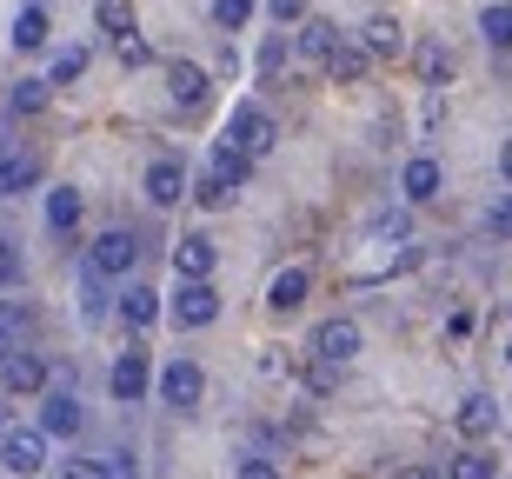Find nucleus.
<instances>
[{
    "mask_svg": "<svg viewBox=\"0 0 512 479\" xmlns=\"http://www.w3.org/2000/svg\"><path fill=\"white\" fill-rule=\"evenodd\" d=\"M14 333H20V313H14V307H0V360L14 353Z\"/></svg>",
    "mask_w": 512,
    "mask_h": 479,
    "instance_id": "f704fd0d",
    "label": "nucleus"
},
{
    "mask_svg": "<svg viewBox=\"0 0 512 479\" xmlns=\"http://www.w3.org/2000/svg\"><path fill=\"white\" fill-rule=\"evenodd\" d=\"M0 287H20V247L0 240Z\"/></svg>",
    "mask_w": 512,
    "mask_h": 479,
    "instance_id": "473e14b6",
    "label": "nucleus"
},
{
    "mask_svg": "<svg viewBox=\"0 0 512 479\" xmlns=\"http://www.w3.org/2000/svg\"><path fill=\"white\" fill-rule=\"evenodd\" d=\"M167 313L187 326V333H193V326H213V320H220V293H213V280H180V293H173Z\"/></svg>",
    "mask_w": 512,
    "mask_h": 479,
    "instance_id": "39448f33",
    "label": "nucleus"
},
{
    "mask_svg": "<svg viewBox=\"0 0 512 479\" xmlns=\"http://www.w3.org/2000/svg\"><path fill=\"white\" fill-rule=\"evenodd\" d=\"M360 47H366V60H399L406 54V27H399L393 14H373L360 27Z\"/></svg>",
    "mask_w": 512,
    "mask_h": 479,
    "instance_id": "9b49d317",
    "label": "nucleus"
},
{
    "mask_svg": "<svg viewBox=\"0 0 512 479\" xmlns=\"http://www.w3.org/2000/svg\"><path fill=\"white\" fill-rule=\"evenodd\" d=\"M393 479H439V466H426V460H413V466H399Z\"/></svg>",
    "mask_w": 512,
    "mask_h": 479,
    "instance_id": "e433bc0d",
    "label": "nucleus"
},
{
    "mask_svg": "<svg viewBox=\"0 0 512 479\" xmlns=\"http://www.w3.org/2000/svg\"><path fill=\"white\" fill-rule=\"evenodd\" d=\"M399 193H406V200H413V207H426V200H433L439 193V160H406V173H399Z\"/></svg>",
    "mask_w": 512,
    "mask_h": 479,
    "instance_id": "6ab92c4d",
    "label": "nucleus"
},
{
    "mask_svg": "<svg viewBox=\"0 0 512 479\" xmlns=\"http://www.w3.org/2000/svg\"><path fill=\"white\" fill-rule=\"evenodd\" d=\"M306 293H313L306 267H286V273H273V287H266V307L286 320V313H300V307H306Z\"/></svg>",
    "mask_w": 512,
    "mask_h": 479,
    "instance_id": "2eb2a0df",
    "label": "nucleus"
},
{
    "mask_svg": "<svg viewBox=\"0 0 512 479\" xmlns=\"http://www.w3.org/2000/svg\"><path fill=\"white\" fill-rule=\"evenodd\" d=\"M439 479H499V460H493V453H479V446H466V453L446 460V473H439Z\"/></svg>",
    "mask_w": 512,
    "mask_h": 479,
    "instance_id": "4be33fe9",
    "label": "nucleus"
},
{
    "mask_svg": "<svg viewBox=\"0 0 512 479\" xmlns=\"http://www.w3.org/2000/svg\"><path fill=\"white\" fill-rule=\"evenodd\" d=\"M506 360H512V353H506Z\"/></svg>",
    "mask_w": 512,
    "mask_h": 479,
    "instance_id": "a19ab883",
    "label": "nucleus"
},
{
    "mask_svg": "<svg viewBox=\"0 0 512 479\" xmlns=\"http://www.w3.org/2000/svg\"><path fill=\"white\" fill-rule=\"evenodd\" d=\"M479 34H486L499 54H506V47H512V0H493V7L479 14Z\"/></svg>",
    "mask_w": 512,
    "mask_h": 479,
    "instance_id": "a878e982",
    "label": "nucleus"
},
{
    "mask_svg": "<svg viewBox=\"0 0 512 479\" xmlns=\"http://www.w3.org/2000/svg\"><path fill=\"white\" fill-rule=\"evenodd\" d=\"M60 479H114V473H107V460H67Z\"/></svg>",
    "mask_w": 512,
    "mask_h": 479,
    "instance_id": "72a5a7b5",
    "label": "nucleus"
},
{
    "mask_svg": "<svg viewBox=\"0 0 512 479\" xmlns=\"http://www.w3.org/2000/svg\"><path fill=\"white\" fill-rule=\"evenodd\" d=\"M80 74H87V47H67V54H54V67H47L40 80H47V87H60V80H80Z\"/></svg>",
    "mask_w": 512,
    "mask_h": 479,
    "instance_id": "bb28decb",
    "label": "nucleus"
},
{
    "mask_svg": "<svg viewBox=\"0 0 512 479\" xmlns=\"http://www.w3.org/2000/svg\"><path fill=\"white\" fill-rule=\"evenodd\" d=\"M120 320H127L133 333L153 326V320H160V293H153V287H127V293H120Z\"/></svg>",
    "mask_w": 512,
    "mask_h": 479,
    "instance_id": "aec40b11",
    "label": "nucleus"
},
{
    "mask_svg": "<svg viewBox=\"0 0 512 479\" xmlns=\"http://www.w3.org/2000/svg\"><path fill=\"white\" fill-rule=\"evenodd\" d=\"M94 20H100V27H107V34H133V7H127V0H100V7H94Z\"/></svg>",
    "mask_w": 512,
    "mask_h": 479,
    "instance_id": "cd10ccee",
    "label": "nucleus"
},
{
    "mask_svg": "<svg viewBox=\"0 0 512 479\" xmlns=\"http://www.w3.org/2000/svg\"><path fill=\"white\" fill-rule=\"evenodd\" d=\"M14 47H27V54L47 47V7H40V0H27V7L14 14Z\"/></svg>",
    "mask_w": 512,
    "mask_h": 479,
    "instance_id": "5701e85b",
    "label": "nucleus"
},
{
    "mask_svg": "<svg viewBox=\"0 0 512 479\" xmlns=\"http://www.w3.org/2000/svg\"><path fill=\"white\" fill-rule=\"evenodd\" d=\"M499 173H506V180H512V140H506V147H499Z\"/></svg>",
    "mask_w": 512,
    "mask_h": 479,
    "instance_id": "58836bf2",
    "label": "nucleus"
},
{
    "mask_svg": "<svg viewBox=\"0 0 512 479\" xmlns=\"http://www.w3.org/2000/svg\"><path fill=\"white\" fill-rule=\"evenodd\" d=\"M486 227H493L499 240H512V193H499V200H493V213H486Z\"/></svg>",
    "mask_w": 512,
    "mask_h": 479,
    "instance_id": "2f4dec72",
    "label": "nucleus"
},
{
    "mask_svg": "<svg viewBox=\"0 0 512 479\" xmlns=\"http://www.w3.org/2000/svg\"><path fill=\"white\" fill-rule=\"evenodd\" d=\"M133 260H140V240H133L127 227L100 233L94 247H87V267H94V280H127V273H133Z\"/></svg>",
    "mask_w": 512,
    "mask_h": 479,
    "instance_id": "f03ea898",
    "label": "nucleus"
},
{
    "mask_svg": "<svg viewBox=\"0 0 512 479\" xmlns=\"http://www.w3.org/2000/svg\"><path fill=\"white\" fill-rule=\"evenodd\" d=\"M47 227H54V233H74L80 227V193L74 187H54V193H47Z\"/></svg>",
    "mask_w": 512,
    "mask_h": 479,
    "instance_id": "b1692460",
    "label": "nucleus"
},
{
    "mask_svg": "<svg viewBox=\"0 0 512 479\" xmlns=\"http://www.w3.org/2000/svg\"><path fill=\"white\" fill-rule=\"evenodd\" d=\"M74 433H80V400L60 386L40 400V440H74Z\"/></svg>",
    "mask_w": 512,
    "mask_h": 479,
    "instance_id": "9d476101",
    "label": "nucleus"
},
{
    "mask_svg": "<svg viewBox=\"0 0 512 479\" xmlns=\"http://www.w3.org/2000/svg\"><path fill=\"white\" fill-rule=\"evenodd\" d=\"M114 54H120V67H147V60H153L140 34H120V40H114Z\"/></svg>",
    "mask_w": 512,
    "mask_h": 479,
    "instance_id": "7c9ffc66",
    "label": "nucleus"
},
{
    "mask_svg": "<svg viewBox=\"0 0 512 479\" xmlns=\"http://www.w3.org/2000/svg\"><path fill=\"white\" fill-rule=\"evenodd\" d=\"M273 14L280 20H306V0H273Z\"/></svg>",
    "mask_w": 512,
    "mask_h": 479,
    "instance_id": "4c0bfd02",
    "label": "nucleus"
},
{
    "mask_svg": "<svg viewBox=\"0 0 512 479\" xmlns=\"http://www.w3.org/2000/svg\"><path fill=\"white\" fill-rule=\"evenodd\" d=\"M40 173H47V160H40L34 147L7 140V147H0V200H20V193H34V187H40Z\"/></svg>",
    "mask_w": 512,
    "mask_h": 479,
    "instance_id": "7ed1b4c3",
    "label": "nucleus"
},
{
    "mask_svg": "<svg viewBox=\"0 0 512 479\" xmlns=\"http://www.w3.org/2000/svg\"><path fill=\"white\" fill-rule=\"evenodd\" d=\"M340 27H333V20H300V54L306 60H320V67H326V60H333V54H340Z\"/></svg>",
    "mask_w": 512,
    "mask_h": 479,
    "instance_id": "a211bd4d",
    "label": "nucleus"
},
{
    "mask_svg": "<svg viewBox=\"0 0 512 479\" xmlns=\"http://www.w3.org/2000/svg\"><path fill=\"white\" fill-rule=\"evenodd\" d=\"M0 386H7V393H40V386H47V360L14 346V353L0 360Z\"/></svg>",
    "mask_w": 512,
    "mask_h": 479,
    "instance_id": "4468645a",
    "label": "nucleus"
},
{
    "mask_svg": "<svg viewBox=\"0 0 512 479\" xmlns=\"http://www.w3.org/2000/svg\"><path fill=\"white\" fill-rule=\"evenodd\" d=\"M247 173H253V160L247 154H240V147H233V140H213V173H207V180H213V187H240V180H247Z\"/></svg>",
    "mask_w": 512,
    "mask_h": 479,
    "instance_id": "f3484780",
    "label": "nucleus"
},
{
    "mask_svg": "<svg viewBox=\"0 0 512 479\" xmlns=\"http://www.w3.org/2000/svg\"><path fill=\"white\" fill-rule=\"evenodd\" d=\"M207 67H193V60H173L167 67V100L173 107H180V114H200V107H207Z\"/></svg>",
    "mask_w": 512,
    "mask_h": 479,
    "instance_id": "1a4fd4ad",
    "label": "nucleus"
},
{
    "mask_svg": "<svg viewBox=\"0 0 512 479\" xmlns=\"http://www.w3.org/2000/svg\"><path fill=\"white\" fill-rule=\"evenodd\" d=\"M147 386H153L147 353H140V346H127V353L114 360V373H107V393H114L120 406H140V400H147Z\"/></svg>",
    "mask_w": 512,
    "mask_h": 479,
    "instance_id": "0eeeda50",
    "label": "nucleus"
},
{
    "mask_svg": "<svg viewBox=\"0 0 512 479\" xmlns=\"http://www.w3.org/2000/svg\"><path fill=\"white\" fill-rule=\"evenodd\" d=\"M200 400H207V373H200V360H167V373H160V406L193 413Z\"/></svg>",
    "mask_w": 512,
    "mask_h": 479,
    "instance_id": "20e7f679",
    "label": "nucleus"
},
{
    "mask_svg": "<svg viewBox=\"0 0 512 479\" xmlns=\"http://www.w3.org/2000/svg\"><path fill=\"white\" fill-rule=\"evenodd\" d=\"M14 107H20V114H40V107H47V80H20Z\"/></svg>",
    "mask_w": 512,
    "mask_h": 479,
    "instance_id": "c756f323",
    "label": "nucleus"
},
{
    "mask_svg": "<svg viewBox=\"0 0 512 479\" xmlns=\"http://www.w3.org/2000/svg\"><path fill=\"white\" fill-rule=\"evenodd\" d=\"M0 433H7V420H0Z\"/></svg>",
    "mask_w": 512,
    "mask_h": 479,
    "instance_id": "ea45409f",
    "label": "nucleus"
},
{
    "mask_svg": "<svg viewBox=\"0 0 512 479\" xmlns=\"http://www.w3.org/2000/svg\"><path fill=\"white\" fill-rule=\"evenodd\" d=\"M220 140H233V147H240L247 160H260V154H273L280 127H273V114H266L260 100H240V107L227 114V134H220Z\"/></svg>",
    "mask_w": 512,
    "mask_h": 479,
    "instance_id": "f257e3e1",
    "label": "nucleus"
},
{
    "mask_svg": "<svg viewBox=\"0 0 512 479\" xmlns=\"http://www.w3.org/2000/svg\"><path fill=\"white\" fill-rule=\"evenodd\" d=\"M0 466L14 479H34L40 466H47V440H40V426H27V433H0Z\"/></svg>",
    "mask_w": 512,
    "mask_h": 479,
    "instance_id": "423d86ee",
    "label": "nucleus"
},
{
    "mask_svg": "<svg viewBox=\"0 0 512 479\" xmlns=\"http://www.w3.org/2000/svg\"><path fill=\"white\" fill-rule=\"evenodd\" d=\"M240 479H280V466H273V460H260V453H253V460H240Z\"/></svg>",
    "mask_w": 512,
    "mask_h": 479,
    "instance_id": "c9c22d12",
    "label": "nucleus"
},
{
    "mask_svg": "<svg viewBox=\"0 0 512 479\" xmlns=\"http://www.w3.org/2000/svg\"><path fill=\"white\" fill-rule=\"evenodd\" d=\"M353 353H360V326L353 320H320L313 326V360L320 366H346Z\"/></svg>",
    "mask_w": 512,
    "mask_h": 479,
    "instance_id": "6e6552de",
    "label": "nucleus"
},
{
    "mask_svg": "<svg viewBox=\"0 0 512 479\" xmlns=\"http://www.w3.org/2000/svg\"><path fill=\"white\" fill-rule=\"evenodd\" d=\"M140 187H147L153 207H180V200H187V167H180V160H153Z\"/></svg>",
    "mask_w": 512,
    "mask_h": 479,
    "instance_id": "f8f14e48",
    "label": "nucleus"
},
{
    "mask_svg": "<svg viewBox=\"0 0 512 479\" xmlns=\"http://www.w3.org/2000/svg\"><path fill=\"white\" fill-rule=\"evenodd\" d=\"M493 426H499V406L486 400V393H473V400L459 406V433H466V440H486Z\"/></svg>",
    "mask_w": 512,
    "mask_h": 479,
    "instance_id": "412c9836",
    "label": "nucleus"
},
{
    "mask_svg": "<svg viewBox=\"0 0 512 479\" xmlns=\"http://www.w3.org/2000/svg\"><path fill=\"white\" fill-rule=\"evenodd\" d=\"M419 80H426V87H446V80H453V54H446V47H439V40H426V47H419Z\"/></svg>",
    "mask_w": 512,
    "mask_h": 479,
    "instance_id": "393cba45",
    "label": "nucleus"
},
{
    "mask_svg": "<svg viewBox=\"0 0 512 479\" xmlns=\"http://www.w3.org/2000/svg\"><path fill=\"white\" fill-rule=\"evenodd\" d=\"M247 20H253V0H213V27L233 34V27H247Z\"/></svg>",
    "mask_w": 512,
    "mask_h": 479,
    "instance_id": "c85d7f7f",
    "label": "nucleus"
},
{
    "mask_svg": "<svg viewBox=\"0 0 512 479\" xmlns=\"http://www.w3.org/2000/svg\"><path fill=\"white\" fill-rule=\"evenodd\" d=\"M213 260H220V247H213L207 233H187V240L173 247V273H180V280H213Z\"/></svg>",
    "mask_w": 512,
    "mask_h": 479,
    "instance_id": "ddd939ff",
    "label": "nucleus"
},
{
    "mask_svg": "<svg viewBox=\"0 0 512 479\" xmlns=\"http://www.w3.org/2000/svg\"><path fill=\"white\" fill-rule=\"evenodd\" d=\"M366 74H373V60H366V47H360V40H340V54L326 60V80H333V87H360Z\"/></svg>",
    "mask_w": 512,
    "mask_h": 479,
    "instance_id": "dca6fc26",
    "label": "nucleus"
}]
</instances>
